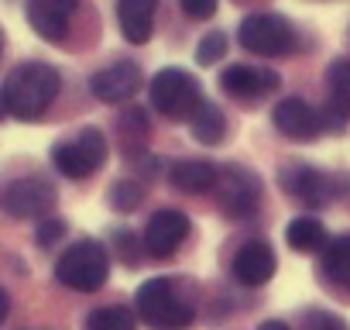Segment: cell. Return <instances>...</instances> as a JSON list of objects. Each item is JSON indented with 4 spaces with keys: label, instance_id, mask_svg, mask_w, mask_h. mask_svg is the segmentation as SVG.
Here are the masks:
<instances>
[{
    "label": "cell",
    "instance_id": "obj_1",
    "mask_svg": "<svg viewBox=\"0 0 350 330\" xmlns=\"http://www.w3.org/2000/svg\"><path fill=\"white\" fill-rule=\"evenodd\" d=\"M59 69L49 66V62H21L8 83H4V103H8V114L18 117V120H38L52 100L59 97Z\"/></svg>",
    "mask_w": 350,
    "mask_h": 330
},
{
    "label": "cell",
    "instance_id": "obj_2",
    "mask_svg": "<svg viewBox=\"0 0 350 330\" xmlns=\"http://www.w3.org/2000/svg\"><path fill=\"white\" fill-rule=\"evenodd\" d=\"M134 306H137V316L151 330H186L196 320L193 303L179 292L175 279H148L137 289Z\"/></svg>",
    "mask_w": 350,
    "mask_h": 330
},
{
    "label": "cell",
    "instance_id": "obj_3",
    "mask_svg": "<svg viewBox=\"0 0 350 330\" xmlns=\"http://www.w3.org/2000/svg\"><path fill=\"white\" fill-rule=\"evenodd\" d=\"M110 275V255L100 241H76L55 262V279L76 292H96Z\"/></svg>",
    "mask_w": 350,
    "mask_h": 330
},
{
    "label": "cell",
    "instance_id": "obj_4",
    "mask_svg": "<svg viewBox=\"0 0 350 330\" xmlns=\"http://www.w3.org/2000/svg\"><path fill=\"white\" fill-rule=\"evenodd\" d=\"M52 162L66 179H90L107 162V138L100 127H83L52 148Z\"/></svg>",
    "mask_w": 350,
    "mask_h": 330
},
{
    "label": "cell",
    "instance_id": "obj_5",
    "mask_svg": "<svg viewBox=\"0 0 350 330\" xmlns=\"http://www.w3.org/2000/svg\"><path fill=\"white\" fill-rule=\"evenodd\" d=\"M203 97H200V83L186 73V69H161L154 73L151 79V107L161 114V117H172V120H186L200 110Z\"/></svg>",
    "mask_w": 350,
    "mask_h": 330
},
{
    "label": "cell",
    "instance_id": "obj_6",
    "mask_svg": "<svg viewBox=\"0 0 350 330\" xmlns=\"http://www.w3.org/2000/svg\"><path fill=\"white\" fill-rule=\"evenodd\" d=\"M217 203L227 217H251L261 203V179L244 165H224L217 173Z\"/></svg>",
    "mask_w": 350,
    "mask_h": 330
},
{
    "label": "cell",
    "instance_id": "obj_7",
    "mask_svg": "<svg viewBox=\"0 0 350 330\" xmlns=\"http://www.w3.org/2000/svg\"><path fill=\"white\" fill-rule=\"evenodd\" d=\"M241 45L251 49L254 55H288L295 49V31L282 14H251L241 21Z\"/></svg>",
    "mask_w": 350,
    "mask_h": 330
},
{
    "label": "cell",
    "instance_id": "obj_8",
    "mask_svg": "<svg viewBox=\"0 0 350 330\" xmlns=\"http://www.w3.org/2000/svg\"><path fill=\"white\" fill-rule=\"evenodd\" d=\"M52 207H55V186L45 179H18L4 193V210L18 220L45 217L52 214Z\"/></svg>",
    "mask_w": 350,
    "mask_h": 330
},
{
    "label": "cell",
    "instance_id": "obj_9",
    "mask_svg": "<svg viewBox=\"0 0 350 330\" xmlns=\"http://www.w3.org/2000/svg\"><path fill=\"white\" fill-rule=\"evenodd\" d=\"M186 234H189V220H186L183 210H158V214H151L141 241H144V251L148 255L168 258V255L179 251V244L186 241Z\"/></svg>",
    "mask_w": 350,
    "mask_h": 330
},
{
    "label": "cell",
    "instance_id": "obj_10",
    "mask_svg": "<svg viewBox=\"0 0 350 330\" xmlns=\"http://www.w3.org/2000/svg\"><path fill=\"white\" fill-rule=\"evenodd\" d=\"M76 8H79V0H25L28 25L45 42H62L69 35Z\"/></svg>",
    "mask_w": 350,
    "mask_h": 330
},
{
    "label": "cell",
    "instance_id": "obj_11",
    "mask_svg": "<svg viewBox=\"0 0 350 330\" xmlns=\"http://www.w3.org/2000/svg\"><path fill=\"white\" fill-rule=\"evenodd\" d=\"M141 86V69L127 59H117L110 62L107 69H96L93 79H90V90L96 100L103 103H120V100H131Z\"/></svg>",
    "mask_w": 350,
    "mask_h": 330
},
{
    "label": "cell",
    "instance_id": "obj_12",
    "mask_svg": "<svg viewBox=\"0 0 350 330\" xmlns=\"http://www.w3.org/2000/svg\"><path fill=\"white\" fill-rule=\"evenodd\" d=\"M275 127H278V134L288 138V141H312V138H319L323 120H319V114H316L306 100L288 97V100H282V103L275 107Z\"/></svg>",
    "mask_w": 350,
    "mask_h": 330
},
{
    "label": "cell",
    "instance_id": "obj_13",
    "mask_svg": "<svg viewBox=\"0 0 350 330\" xmlns=\"http://www.w3.org/2000/svg\"><path fill=\"white\" fill-rule=\"evenodd\" d=\"M220 86H224V93H230L237 100H258V97H268L271 90H278V73L258 69V66H230L220 73Z\"/></svg>",
    "mask_w": 350,
    "mask_h": 330
},
{
    "label": "cell",
    "instance_id": "obj_14",
    "mask_svg": "<svg viewBox=\"0 0 350 330\" xmlns=\"http://www.w3.org/2000/svg\"><path fill=\"white\" fill-rule=\"evenodd\" d=\"M234 279L244 285H265L275 275V251L265 241H247L234 251Z\"/></svg>",
    "mask_w": 350,
    "mask_h": 330
},
{
    "label": "cell",
    "instance_id": "obj_15",
    "mask_svg": "<svg viewBox=\"0 0 350 330\" xmlns=\"http://www.w3.org/2000/svg\"><path fill=\"white\" fill-rule=\"evenodd\" d=\"M282 183H285V193L299 196L306 207H319L333 196V183L326 173L312 169V165H292V169L282 173Z\"/></svg>",
    "mask_w": 350,
    "mask_h": 330
},
{
    "label": "cell",
    "instance_id": "obj_16",
    "mask_svg": "<svg viewBox=\"0 0 350 330\" xmlns=\"http://www.w3.org/2000/svg\"><path fill=\"white\" fill-rule=\"evenodd\" d=\"M158 0H117V21L131 45H148L154 35Z\"/></svg>",
    "mask_w": 350,
    "mask_h": 330
},
{
    "label": "cell",
    "instance_id": "obj_17",
    "mask_svg": "<svg viewBox=\"0 0 350 330\" xmlns=\"http://www.w3.org/2000/svg\"><path fill=\"white\" fill-rule=\"evenodd\" d=\"M326 83H329V100L333 103H329V114H319V120H323L326 131H340L343 117H350V59H336L329 66Z\"/></svg>",
    "mask_w": 350,
    "mask_h": 330
},
{
    "label": "cell",
    "instance_id": "obj_18",
    "mask_svg": "<svg viewBox=\"0 0 350 330\" xmlns=\"http://www.w3.org/2000/svg\"><path fill=\"white\" fill-rule=\"evenodd\" d=\"M172 186L183 193H206L217 186V169L210 162H175L172 165Z\"/></svg>",
    "mask_w": 350,
    "mask_h": 330
},
{
    "label": "cell",
    "instance_id": "obj_19",
    "mask_svg": "<svg viewBox=\"0 0 350 330\" xmlns=\"http://www.w3.org/2000/svg\"><path fill=\"white\" fill-rule=\"evenodd\" d=\"M323 275H326L333 285L350 289V234L333 238V241L323 248Z\"/></svg>",
    "mask_w": 350,
    "mask_h": 330
},
{
    "label": "cell",
    "instance_id": "obj_20",
    "mask_svg": "<svg viewBox=\"0 0 350 330\" xmlns=\"http://www.w3.org/2000/svg\"><path fill=\"white\" fill-rule=\"evenodd\" d=\"M189 124H193V138L200 144H220L227 138V117L213 103H200V110L189 117Z\"/></svg>",
    "mask_w": 350,
    "mask_h": 330
},
{
    "label": "cell",
    "instance_id": "obj_21",
    "mask_svg": "<svg viewBox=\"0 0 350 330\" xmlns=\"http://www.w3.org/2000/svg\"><path fill=\"white\" fill-rule=\"evenodd\" d=\"M285 241H288V248L309 255V251L326 248V227H323L316 217H295V220L285 227Z\"/></svg>",
    "mask_w": 350,
    "mask_h": 330
},
{
    "label": "cell",
    "instance_id": "obj_22",
    "mask_svg": "<svg viewBox=\"0 0 350 330\" xmlns=\"http://www.w3.org/2000/svg\"><path fill=\"white\" fill-rule=\"evenodd\" d=\"M86 330H137V316L127 306H100L86 316Z\"/></svg>",
    "mask_w": 350,
    "mask_h": 330
},
{
    "label": "cell",
    "instance_id": "obj_23",
    "mask_svg": "<svg viewBox=\"0 0 350 330\" xmlns=\"http://www.w3.org/2000/svg\"><path fill=\"white\" fill-rule=\"evenodd\" d=\"M120 138H124V148L127 151H137V144L148 138V117L141 107H131L120 114Z\"/></svg>",
    "mask_w": 350,
    "mask_h": 330
},
{
    "label": "cell",
    "instance_id": "obj_24",
    "mask_svg": "<svg viewBox=\"0 0 350 330\" xmlns=\"http://www.w3.org/2000/svg\"><path fill=\"white\" fill-rule=\"evenodd\" d=\"M227 55V35L224 31H210L203 42H200V49H196V62L200 66H213V62H220Z\"/></svg>",
    "mask_w": 350,
    "mask_h": 330
},
{
    "label": "cell",
    "instance_id": "obj_25",
    "mask_svg": "<svg viewBox=\"0 0 350 330\" xmlns=\"http://www.w3.org/2000/svg\"><path fill=\"white\" fill-rule=\"evenodd\" d=\"M141 200H144V186H141V183H127V179L117 183L113 193H110V203H113V210H120V214L134 210Z\"/></svg>",
    "mask_w": 350,
    "mask_h": 330
},
{
    "label": "cell",
    "instance_id": "obj_26",
    "mask_svg": "<svg viewBox=\"0 0 350 330\" xmlns=\"http://www.w3.org/2000/svg\"><path fill=\"white\" fill-rule=\"evenodd\" d=\"M306 330H347V323H343L336 313L312 309V313H306Z\"/></svg>",
    "mask_w": 350,
    "mask_h": 330
},
{
    "label": "cell",
    "instance_id": "obj_27",
    "mask_svg": "<svg viewBox=\"0 0 350 330\" xmlns=\"http://www.w3.org/2000/svg\"><path fill=\"white\" fill-rule=\"evenodd\" d=\"M179 8L193 18V21H206L217 14V0H179Z\"/></svg>",
    "mask_w": 350,
    "mask_h": 330
},
{
    "label": "cell",
    "instance_id": "obj_28",
    "mask_svg": "<svg viewBox=\"0 0 350 330\" xmlns=\"http://www.w3.org/2000/svg\"><path fill=\"white\" fill-rule=\"evenodd\" d=\"M62 234H66V220H59V217H49V220L38 227V234H35V238H38V244H42V248H52V244H55Z\"/></svg>",
    "mask_w": 350,
    "mask_h": 330
},
{
    "label": "cell",
    "instance_id": "obj_29",
    "mask_svg": "<svg viewBox=\"0 0 350 330\" xmlns=\"http://www.w3.org/2000/svg\"><path fill=\"white\" fill-rule=\"evenodd\" d=\"M117 248H120V255H124V262L134 268L137 265V248H134V234H127V231H117Z\"/></svg>",
    "mask_w": 350,
    "mask_h": 330
},
{
    "label": "cell",
    "instance_id": "obj_30",
    "mask_svg": "<svg viewBox=\"0 0 350 330\" xmlns=\"http://www.w3.org/2000/svg\"><path fill=\"white\" fill-rule=\"evenodd\" d=\"M8 313H11V299H8V292L0 289V323L8 320Z\"/></svg>",
    "mask_w": 350,
    "mask_h": 330
},
{
    "label": "cell",
    "instance_id": "obj_31",
    "mask_svg": "<svg viewBox=\"0 0 350 330\" xmlns=\"http://www.w3.org/2000/svg\"><path fill=\"white\" fill-rule=\"evenodd\" d=\"M258 330H292V327H288V323H282V320H265Z\"/></svg>",
    "mask_w": 350,
    "mask_h": 330
},
{
    "label": "cell",
    "instance_id": "obj_32",
    "mask_svg": "<svg viewBox=\"0 0 350 330\" xmlns=\"http://www.w3.org/2000/svg\"><path fill=\"white\" fill-rule=\"evenodd\" d=\"M8 117V103H4V93H0V120Z\"/></svg>",
    "mask_w": 350,
    "mask_h": 330
},
{
    "label": "cell",
    "instance_id": "obj_33",
    "mask_svg": "<svg viewBox=\"0 0 350 330\" xmlns=\"http://www.w3.org/2000/svg\"><path fill=\"white\" fill-rule=\"evenodd\" d=\"M0 42H4V38H0Z\"/></svg>",
    "mask_w": 350,
    "mask_h": 330
}]
</instances>
